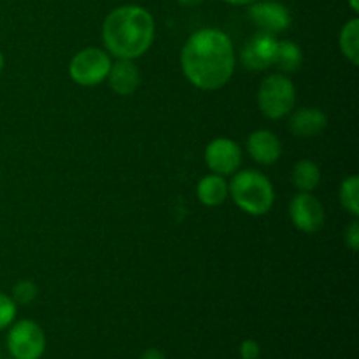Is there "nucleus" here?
<instances>
[{"instance_id":"obj_20","label":"nucleus","mask_w":359,"mask_h":359,"mask_svg":"<svg viewBox=\"0 0 359 359\" xmlns=\"http://www.w3.org/2000/svg\"><path fill=\"white\" fill-rule=\"evenodd\" d=\"M18 314V305L7 293L0 291V332L9 328Z\"/></svg>"},{"instance_id":"obj_27","label":"nucleus","mask_w":359,"mask_h":359,"mask_svg":"<svg viewBox=\"0 0 359 359\" xmlns=\"http://www.w3.org/2000/svg\"><path fill=\"white\" fill-rule=\"evenodd\" d=\"M4 65H6V58H4V55H2V53H0V74H2Z\"/></svg>"},{"instance_id":"obj_26","label":"nucleus","mask_w":359,"mask_h":359,"mask_svg":"<svg viewBox=\"0 0 359 359\" xmlns=\"http://www.w3.org/2000/svg\"><path fill=\"white\" fill-rule=\"evenodd\" d=\"M179 2H181L182 6H198V4L203 2V0H179Z\"/></svg>"},{"instance_id":"obj_28","label":"nucleus","mask_w":359,"mask_h":359,"mask_svg":"<svg viewBox=\"0 0 359 359\" xmlns=\"http://www.w3.org/2000/svg\"><path fill=\"white\" fill-rule=\"evenodd\" d=\"M0 175H2V170H0Z\"/></svg>"},{"instance_id":"obj_24","label":"nucleus","mask_w":359,"mask_h":359,"mask_svg":"<svg viewBox=\"0 0 359 359\" xmlns=\"http://www.w3.org/2000/svg\"><path fill=\"white\" fill-rule=\"evenodd\" d=\"M224 2L231 4V6H251V4H255L256 0H224Z\"/></svg>"},{"instance_id":"obj_3","label":"nucleus","mask_w":359,"mask_h":359,"mask_svg":"<svg viewBox=\"0 0 359 359\" xmlns=\"http://www.w3.org/2000/svg\"><path fill=\"white\" fill-rule=\"evenodd\" d=\"M228 196H231L235 205L249 216H263L276 202V191L270 179L251 168L235 172L228 184Z\"/></svg>"},{"instance_id":"obj_7","label":"nucleus","mask_w":359,"mask_h":359,"mask_svg":"<svg viewBox=\"0 0 359 359\" xmlns=\"http://www.w3.org/2000/svg\"><path fill=\"white\" fill-rule=\"evenodd\" d=\"M242 149L235 140L228 137H217L205 147V163L212 174L233 175L242 165Z\"/></svg>"},{"instance_id":"obj_9","label":"nucleus","mask_w":359,"mask_h":359,"mask_svg":"<svg viewBox=\"0 0 359 359\" xmlns=\"http://www.w3.org/2000/svg\"><path fill=\"white\" fill-rule=\"evenodd\" d=\"M249 18L256 25L258 32L277 35L286 32L291 25V14L284 4L276 0H256L249 7Z\"/></svg>"},{"instance_id":"obj_12","label":"nucleus","mask_w":359,"mask_h":359,"mask_svg":"<svg viewBox=\"0 0 359 359\" xmlns=\"http://www.w3.org/2000/svg\"><path fill=\"white\" fill-rule=\"evenodd\" d=\"M248 153L256 163L273 165L283 154V144L270 130H256L248 137Z\"/></svg>"},{"instance_id":"obj_14","label":"nucleus","mask_w":359,"mask_h":359,"mask_svg":"<svg viewBox=\"0 0 359 359\" xmlns=\"http://www.w3.org/2000/svg\"><path fill=\"white\" fill-rule=\"evenodd\" d=\"M196 196L205 207H219L228 198V182L223 175L209 174L196 184Z\"/></svg>"},{"instance_id":"obj_2","label":"nucleus","mask_w":359,"mask_h":359,"mask_svg":"<svg viewBox=\"0 0 359 359\" xmlns=\"http://www.w3.org/2000/svg\"><path fill=\"white\" fill-rule=\"evenodd\" d=\"M105 51L118 60H137L154 41V20L140 6H121L107 14L102 25Z\"/></svg>"},{"instance_id":"obj_8","label":"nucleus","mask_w":359,"mask_h":359,"mask_svg":"<svg viewBox=\"0 0 359 359\" xmlns=\"http://www.w3.org/2000/svg\"><path fill=\"white\" fill-rule=\"evenodd\" d=\"M323 203L312 193H297L290 203V219L297 230L304 233H316L325 224Z\"/></svg>"},{"instance_id":"obj_1","label":"nucleus","mask_w":359,"mask_h":359,"mask_svg":"<svg viewBox=\"0 0 359 359\" xmlns=\"http://www.w3.org/2000/svg\"><path fill=\"white\" fill-rule=\"evenodd\" d=\"M181 67L186 79L198 90H221L235 70L231 39L217 28L196 30L182 48Z\"/></svg>"},{"instance_id":"obj_22","label":"nucleus","mask_w":359,"mask_h":359,"mask_svg":"<svg viewBox=\"0 0 359 359\" xmlns=\"http://www.w3.org/2000/svg\"><path fill=\"white\" fill-rule=\"evenodd\" d=\"M262 354V347L256 340L248 339L241 344V358L242 359H259Z\"/></svg>"},{"instance_id":"obj_6","label":"nucleus","mask_w":359,"mask_h":359,"mask_svg":"<svg viewBox=\"0 0 359 359\" xmlns=\"http://www.w3.org/2000/svg\"><path fill=\"white\" fill-rule=\"evenodd\" d=\"M6 344L13 359H41L46 351V333L32 319H21L9 326Z\"/></svg>"},{"instance_id":"obj_15","label":"nucleus","mask_w":359,"mask_h":359,"mask_svg":"<svg viewBox=\"0 0 359 359\" xmlns=\"http://www.w3.org/2000/svg\"><path fill=\"white\" fill-rule=\"evenodd\" d=\"M291 179L298 191L312 193L321 182V170L316 161L300 160L294 163L293 170H291Z\"/></svg>"},{"instance_id":"obj_19","label":"nucleus","mask_w":359,"mask_h":359,"mask_svg":"<svg viewBox=\"0 0 359 359\" xmlns=\"http://www.w3.org/2000/svg\"><path fill=\"white\" fill-rule=\"evenodd\" d=\"M37 294H39L37 284L32 283V280H20V283L14 284L11 298H13L16 305H30L32 302L37 298Z\"/></svg>"},{"instance_id":"obj_18","label":"nucleus","mask_w":359,"mask_h":359,"mask_svg":"<svg viewBox=\"0 0 359 359\" xmlns=\"http://www.w3.org/2000/svg\"><path fill=\"white\" fill-rule=\"evenodd\" d=\"M339 198L344 209L354 217L359 216V177L358 175H347L342 181L339 189Z\"/></svg>"},{"instance_id":"obj_16","label":"nucleus","mask_w":359,"mask_h":359,"mask_svg":"<svg viewBox=\"0 0 359 359\" xmlns=\"http://www.w3.org/2000/svg\"><path fill=\"white\" fill-rule=\"evenodd\" d=\"M304 63V53L297 42L291 41H279L277 46V56H276V65L279 67L283 74L297 72Z\"/></svg>"},{"instance_id":"obj_10","label":"nucleus","mask_w":359,"mask_h":359,"mask_svg":"<svg viewBox=\"0 0 359 359\" xmlns=\"http://www.w3.org/2000/svg\"><path fill=\"white\" fill-rule=\"evenodd\" d=\"M277 46H279V41L276 39V35L258 32L242 48V65L249 70H255V72L270 69L272 65H276Z\"/></svg>"},{"instance_id":"obj_21","label":"nucleus","mask_w":359,"mask_h":359,"mask_svg":"<svg viewBox=\"0 0 359 359\" xmlns=\"http://www.w3.org/2000/svg\"><path fill=\"white\" fill-rule=\"evenodd\" d=\"M344 241H346V245L353 252H356L359 249V223L356 217L351 221L349 226H347L346 231H344Z\"/></svg>"},{"instance_id":"obj_25","label":"nucleus","mask_w":359,"mask_h":359,"mask_svg":"<svg viewBox=\"0 0 359 359\" xmlns=\"http://www.w3.org/2000/svg\"><path fill=\"white\" fill-rule=\"evenodd\" d=\"M349 7L353 9V13H359V0H347Z\"/></svg>"},{"instance_id":"obj_11","label":"nucleus","mask_w":359,"mask_h":359,"mask_svg":"<svg viewBox=\"0 0 359 359\" xmlns=\"http://www.w3.org/2000/svg\"><path fill=\"white\" fill-rule=\"evenodd\" d=\"M287 119V130L298 139H311L325 132L328 126V116L318 107H302L291 111Z\"/></svg>"},{"instance_id":"obj_5","label":"nucleus","mask_w":359,"mask_h":359,"mask_svg":"<svg viewBox=\"0 0 359 359\" xmlns=\"http://www.w3.org/2000/svg\"><path fill=\"white\" fill-rule=\"evenodd\" d=\"M111 65V55L105 49L84 48L70 60L69 76L79 86H98L107 79Z\"/></svg>"},{"instance_id":"obj_17","label":"nucleus","mask_w":359,"mask_h":359,"mask_svg":"<svg viewBox=\"0 0 359 359\" xmlns=\"http://www.w3.org/2000/svg\"><path fill=\"white\" fill-rule=\"evenodd\" d=\"M339 46L346 60H349L353 65L359 63V20L353 18L342 27L339 35Z\"/></svg>"},{"instance_id":"obj_13","label":"nucleus","mask_w":359,"mask_h":359,"mask_svg":"<svg viewBox=\"0 0 359 359\" xmlns=\"http://www.w3.org/2000/svg\"><path fill=\"white\" fill-rule=\"evenodd\" d=\"M109 86L119 97H130L140 84V70L133 60H118L109 70Z\"/></svg>"},{"instance_id":"obj_23","label":"nucleus","mask_w":359,"mask_h":359,"mask_svg":"<svg viewBox=\"0 0 359 359\" xmlns=\"http://www.w3.org/2000/svg\"><path fill=\"white\" fill-rule=\"evenodd\" d=\"M140 359H167V358H165V354L161 353L160 349H154V347H153V349L144 351Z\"/></svg>"},{"instance_id":"obj_4","label":"nucleus","mask_w":359,"mask_h":359,"mask_svg":"<svg viewBox=\"0 0 359 359\" xmlns=\"http://www.w3.org/2000/svg\"><path fill=\"white\" fill-rule=\"evenodd\" d=\"M297 88L287 76L270 74L258 88V107L269 119H283L294 109Z\"/></svg>"}]
</instances>
